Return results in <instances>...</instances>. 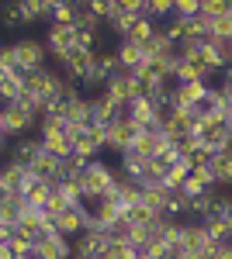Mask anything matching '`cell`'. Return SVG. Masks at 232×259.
Here are the masks:
<instances>
[{
  "label": "cell",
  "mask_w": 232,
  "mask_h": 259,
  "mask_svg": "<svg viewBox=\"0 0 232 259\" xmlns=\"http://www.w3.org/2000/svg\"><path fill=\"white\" fill-rule=\"evenodd\" d=\"M35 128H39V114L28 111V107H21L18 100L0 107V135L21 139V135H35Z\"/></svg>",
  "instance_id": "cell-1"
},
{
  "label": "cell",
  "mask_w": 232,
  "mask_h": 259,
  "mask_svg": "<svg viewBox=\"0 0 232 259\" xmlns=\"http://www.w3.org/2000/svg\"><path fill=\"white\" fill-rule=\"evenodd\" d=\"M80 187H83V197H104L115 187V162H108V159L87 162V169L80 177Z\"/></svg>",
  "instance_id": "cell-2"
},
{
  "label": "cell",
  "mask_w": 232,
  "mask_h": 259,
  "mask_svg": "<svg viewBox=\"0 0 232 259\" xmlns=\"http://www.w3.org/2000/svg\"><path fill=\"white\" fill-rule=\"evenodd\" d=\"M11 49H14V66H18L21 73H31V69L49 66V49H45V41H42V38L24 35V38L11 41Z\"/></svg>",
  "instance_id": "cell-3"
},
{
  "label": "cell",
  "mask_w": 232,
  "mask_h": 259,
  "mask_svg": "<svg viewBox=\"0 0 232 259\" xmlns=\"http://www.w3.org/2000/svg\"><path fill=\"white\" fill-rule=\"evenodd\" d=\"M73 256L70 259H94L101 249H108V232L101 225H87L80 235H73Z\"/></svg>",
  "instance_id": "cell-4"
},
{
  "label": "cell",
  "mask_w": 232,
  "mask_h": 259,
  "mask_svg": "<svg viewBox=\"0 0 232 259\" xmlns=\"http://www.w3.org/2000/svg\"><path fill=\"white\" fill-rule=\"evenodd\" d=\"M31 183H35V173L28 166H18V162L4 159V166H0V190L4 194H24Z\"/></svg>",
  "instance_id": "cell-5"
},
{
  "label": "cell",
  "mask_w": 232,
  "mask_h": 259,
  "mask_svg": "<svg viewBox=\"0 0 232 259\" xmlns=\"http://www.w3.org/2000/svg\"><path fill=\"white\" fill-rule=\"evenodd\" d=\"M139 132H142V128H139L128 114L118 118L115 124H108V149H104V152H125V149H132V142L139 139Z\"/></svg>",
  "instance_id": "cell-6"
},
{
  "label": "cell",
  "mask_w": 232,
  "mask_h": 259,
  "mask_svg": "<svg viewBox=\"0 0 232 259\" xmlns=\"http://www.w3.org/2000/svg\"><path fill=\"white\" fill-rule=\"evenodd\" d=\"M42 41H45V49H49V59H56L66 49L77 45V28H73V24H49Z\"/></svg>",
  "instance_id": "cell-7"
},
{
  "label": "cell",
  "mask_w": 232,
  "mask_h": 259,
  "mask_svg": "<svg viewBox=\"0 0 232 259\" xmlns=\"http://www.w3.org/2000/svg\"><path fill=\"white\" fill-rule=\"evenodd\" d=\"M35 249H39V256H42V259H70V256H73V242L66 239L62 232H49V235H39Z\"/></svg>",
  "instance_id": "cell-8"
},
{
  "label": "cell",
  "mask_w": 232,
  "mask_h": 259,
  "mask_svg": "<svg viewBox=\"0 0 232 259\" xmlns=\"http://www.w3.org/2000/svg\"><path fill=\"white\" fill-rule=\"evenodd\" d=\"M39 152H42L39 135H21V139H11V145H7V159L18 162V166H31Z\"/></svg>",
  "instance_id": "cell-9"
},
{
  "label": "cell",
  "mask_w": 232,
  "mask_h": 259,
  "mask_svg": "<svg viewBox=\"0 0 232 259\" xmlns=\"http://www.w3.org/2000/svg\"><path fill=\"white\" fill-rule=\"evenodd\" d=\"M52 221H56V232H62L66 239H73V235H80V232L90 225V214H87L83 207H66V211Z\"/></svg>",
  "instance_id": "cell-10"
},
{
  "label": "cell",
  "mask_w": 232,
  "mask_h": 259,
  "mask_svg": "<svg viewBox=\"0 0 232 259\" xmlns=\"http://www.w3.org/2000/svg\"><path fill=\"white\" fill-rule=\"evenodd\" d=\"M132 149H136L139 156L153 159V156H159L163 149H170V142H167V135H163V132H139V139L132 142Z\"/></svg>",
  "instance_id": "cell-11"
},
{
  "label": "cell",
  "mask_w": 232,
  "mask_h": 259,
  "mask_svg": "<svg viewBox=\"0 0 232 259\" xmlns=\"http://www.w3.org/2000/svg\"><path fill=\"white\" fill-rule=\"evenodd\" d=\"M39 142H42V152L56 156L59 162L73 156V139H70L66 132H56V135H39Z\"/></svg>",
  "instance_id": "cell-12"
},
{
  "label": "cell",
  "mask_w": 232,
  "mask_h": 259,
  "mask_svg": "<svg viewBox=\"0 0 232 259\" xmlns=\"http://www.w3.org/2000/svg\"><path fill=\"white\" fill-rule=\"evenodd\" d=\"M115 56H118V62L132 73L136 66H142V62H146V49H142L139 41H132V38H121L115 45Z\"/></svg>",
  "instance_id": "cell-13"
},
{
  "label": "cell",
  "mask_w": 232,
  "mask_h": 259,
  "mask_svg": "<svg viewBox=\"0 0 232 259\" xmlns=\"http://www.w3.org/2000/svg\"><path fill=\"white\" fill-rule=\"evenodd\" d=\"M28 169L35 173V180H45V183H52V187L62 180V177H59V159H56V156H49V152H39L35 162H31Z\"/></svg>",
  "instance_id": "cell-14"
},
{
  "label": "cell",
  "mask_w": 232,
  "mask_h": 259,
  "mask_svg": "<svg viewBox=\"0 0 232 259\" xmlns=\"http://www.w3.org/2000/svg\"><path fill=\"white\" fill-rule=\"evenodd\" d=\"M125 114H128V118L142 128V124H149V121L156 118V104L149 97H132L128 104H125Z\"/></svg>",
  "instance_id": "cell-15"
},
{
  "label": "cell",
  "mask_w": 232,
  "mask_h": 259,
  "mask_svg": "<svg viewBox=\"0 0 232 259\" xmlns=\"http://www.w3.org/2000/svg\"><path fill=\"white\" fill-rule=\"evenodd\" d=\"M174 83H205V66L197 59H177V66H174V76H170Z\"/></svg>",
  "instance_id": "cell-16"
},
{
  "label": "cell",
  "mask_w": 232,
  "mask_h": 259,
  "mask_svg": "<svg viewBox=\"0 0 232 259\" xmlns=\"http://www.w3.org/2000/svg\"><path fill=\"white\" fill-rule=\"evenodd\" d=\"M21 94H24V73L14 69L7 80H0V107H4V104H14Z\"/></svg>",
  "instance_id": "cell-17"
},
{
  "label": "cell",
  "mask_w": 232,
  "mask_h": 259,
  "mask_svg": "<svg viewBox=\"0 0 232 259\" xmlns=\"http://www.w3.org/2000/svg\"><path fill=\"white\" fill-rule=\"evenodd\" d=\"M201 225H205V235H208L212 245H225V242H232V228H229L225 218H208V221H201Z\"/></svg>",
  "instance_id": "cell-18"
},
{
  "label": "cell",
  "mask_w": 232,
  "mask_h": 259,
  "mask_svg": "<svg viewBox=\"0 0 232 259\" xmlns=\"http://www.w3.org/2000/svg\"><path fill=\"white\" fill-rule=\"evenodd\" d=\"M52 190H56L70 207H83V187H80V180H59Z\"/></svg>",
  "instance_id": "cell-19"
},
{
  "label": "cell",
  "mask_w": 232,
  "mask_h": 259,
  "mask_svg": "<svg viewBox=\"0 0 232 259\" xmlns=\"http://www.w3.org/2000/svg\"><path fill=\"white\" fill-rule=\"evenodd\" d=\"M77 4L73 0H56L52 4V11H49V24H73L77 21Z\"/></svg>",
  "instance_id": "cell-20"
},
{
  "label": "cell",
  "mask_w": 232,
  "mask_h": 259,
  "mask_svg": "<svg viewBox=\"0 0 232 259\" xmlns=\"http://www.w3.org/2000/svg\"><path fill=\"white\" fill-rule=\"evenodd\" d=\"M187 177H191V166H187V159H180L177 166H170V169L163 173V190H180Z\"/></svg>",
  "instance_id": "cell-21"
},
{
  "label": "cell",
  "mask_w": 232,
  "mask_h": 259,
  "mask_svg": "<svg viewBox=\"0 0 232 259\" xmlns=\"http://www.w3.org/2000/svg\"><path fill=\"white\" fill-rule=\"evenodd\" d=\"M167 194H170V190H163V187H142V204H146L153 214H163V211H167Z\"/></svg>",
  "instance_id": "cell-22"
},
{
  "label": "cell",
  "mask_w": 232,
  "mask_h": 259,
  "mask_svg": "<svg viewBox=\"0 0 232 259\" xmlns=\"http://www.w3.org/2000/svg\"><path fill=\"white\" fill-rule=\"evenodd\" d=\"M49 197H52V183H45V180H35V183L24 190V200H28L31 207H45Z\"/></svg>",
  "instance_id": "cell-23"
},
{
  "label": "cell",
  "mask_w": 232,
  "mask_h": 259,
  "mask_svg": "<svg viewBox=\"0 0 232 259\" xmlns=\"http://www.w3.org/2000/svg\"><path fill=\"white\" fill-rule=\"evenodd\" d=\"M142 14L149 21H167L170 14H174V0H146V7H142Z\"/></svg>",
  "instance_id": "cell-24"
},
{
  "label": "cell",
  "mask_w": 232,
  "mask_h": 259,
  "mask_svg": "<svg viewBox=\"0 0 232 259\" xmlns=\"http://www.w3.org/2000/svg\"><path fill=\"white\" fill-rule=\"evenodd\" d=\"M73 28H77V31H90V35H101V31H104V21L97 18V14H90L87 7H80V11H77V21H73Z\"/></svg>",
  "instance_id": "cell-25"
},
{
  "label": "cell",
  "mask_w": 232,
  "mask_h": 259,
  "mask_svg": "<svg viewBox=\"0 0 232 259\" xmlns=\"http://www.w3.org/2000/svg\"><path fill=\"white\" fill-rule=\"evenodd\" d=\"M156 28H159V24H156V21H149L146 14H142V18L136 21V28H132V35H128V38L139 41V45H146V41H149V38L156 35Z\"/></svg>",
  "instance_id": "cell-26"
},
{
  "label": "cell",
  "mask_w": 232,
  "mask_h": 259,
  "mask_svg": "<svg viewBox=\"0 0 232 259\" xmlns=\"http://www.w3.org/2000/svg\"><path fill=\"white\" fill-rule=\"evenodd\" d=\"M121 218H128L132 225H146V221H149V218H156V214L149 211V207H146V204H142V200H139V204H132V207H128V211H125Z\"/></svg>",
  "instance_id": "cell-27"
},
{
  "label": "cell",
  "mask_w": 232,
  "mask_h": 259,
  "mask_svg": "<svg viewBox=\"0 0 232 259\" xmlns=\"http://www.w3.org/2000/svg\"><path fill=\"white\" fill-rule=\"evenodd\" d=\"M111 4H115V0H83V7H87L90 14H97L104 24L111 21Z\"/></svg>",
  "instance_id": "cell-28"
},
{
  "label": "cell",
  "mask_w": 232,
  "mask_h": 259,
  "mask_svg": "<svg viewBox=\"0 0 232 259\" xmlns=\"http://www.w3.org/2000/svg\"><path fill=\"white\" fill-rule=\"evenodd\" d=\"M201 11V0H174V18H194Z\"/></svg>",
  "instance_id": "cell-29"
},
{
  "label": "cell",
  "mask_w": 232,
  "mask_h": 259,
  "mask_svg": "<svg viewBox=\"0 0 232 259\" xmlns=\"http://www.w3.org/2000/svg\"><path fill=\"white\" fill-rule=\"evenodd\" d=\"M201 14H208V18H222V14H232V11H229L225 0H201Z\"/></svg>",
  "instance_id": "cell-30"
},
{
  "label": "cell",
  "mask_w": 232,
  "mask_h": 259,
  "mask_svg": "<svg viewBox=\"0 0 232 259\" xmlns=\"http://www.w3.org/2000/svg\"><path fill=\"white\" fill-rule=\"evenodd\" d=\"M212 35H215V38H229V35H232V14L212 18Z\"/></svg>",
  "instance_id": "cell-31"
},
{
  "label": "cell",
  "mask_w": 232,
  "mask_h": 259,
  "mask_svg": "<svg viewBox=\"0 0 232 259\" xmlns=\"http://www.w3.org/2000/svg\"><path fill=\"white\" fill-rule=\"evenodd\" d=\"M66 207H70V204H66V200L59 197L56 190H52V197L45 200V214H49V218H59V214H62V211H66Z\"/></svg>",
  "instance_id": "cell-32"
},
{
  "label": "cell",
  "mask_w": 232,
  "mask_h": 259,
  "mask_svg": "<svg viewBox=\"0 0 232 259\" xmlns=\"http://www.w3.org/2000/svg\"><path fill=\"white\" fill-rule=\"evenodd\" d=\"M0 66H4L7 73H11V69H18V66H14V49H11V41H4V45H0Z\"/></svg>",
  "instance_id": "cell-33"
},
{
  "label": "cell",
  "mask_w": 232,
  "mask_h": 259,
  "mask_svg": "<svg viewBox=\"0 0 232 259\" xmlns=\"http://www.w3.org/2000/svg\"><path fill=\"white\" fill-rule=\"evenodd\" d=\"M215 49H218V56L225 66H232V38H215Z\"/></svg>",
  "instance_id": "cell-34"
},
{
  "label": "cell",
  "mask_w": 232,
  "mask_h": 259,
  "mask_svg": "<svg viewBox=\"0 0 232 259\" xmlns=\"http://www.w3.org/2000/svg\"><path fill=\"white\" fill-rule=\"evenodd\" d=\"M118 7H121V11H132V14H142L146 0H118Z\"/></svg>",
  "instance_id": "cell-35"
},
{
  "label": "cell",
  "mask_w": 232,
  "mask_h": 259,
  "mask_svg": "<svg viewBox=\"0 0 232 259\" xmlns=\"http://www.w3.org/2000/svg\"><path fill=\"white\" fill-rule=\"evenodd\" d=\"M11 235H14V225H0V245H7Z\"/></svg>",
  "instance_id": "cell-36"
},
{
  "label": "cell",
  "mask_w": 232,
  "mask_h": 259,
  "mask_svg": "<svg viewBox=\"0 0 232 259\" xmlns=\"http://www.w3.org/2000/svg\"><path fill=\"white\" fill-rule=\"evenodd\" d=\"M0 259H18V256H14V249H11V242H7V245H0Z\"/></svg>",
  "instance_id": "cell-37"
},
{
  "label": "cell",
  "mask_w": 232,
  "mask_h": 259,
  "mask_svg": "<svg viewBox=\"0 0 232 259\" xmlns=\"http://www.w3.org/2000/svg\"><path fill=\"white\" fill-rule=\"evenodd\" d=\"M94 259H118V256H115V249H111V245H108V249H101V252H97Z\"/></svg>",
  "instance_id": "cell-38"
},
{
  "label": "cell",
  "mask_w": 232,
  "mask_h": 259,
  "mask_svg": "<svg viewBox=\"0 0 232 259\" xmlns=\"http://www.w3.org/2000/svg\"><path fill=\"white\" fill-rule=\"evenodd\" d=\"M7 145H11V139H7V135H0V156H7Z\"/></svg>",
  "instance_id": "cell-39"
},
{
  "label": "cell",
  "mask_w": 232,
  "mask_h": 259,
  "mask_svg": "<svg viewBox=\"0 0 232 259\" xmlns=\"http://www.w3.org/2000/svg\"><path fill=\"white\" fill-rule=\"evenodd\" d=\"M18 259H42V256H39V249H28V252H24V256H18Z\"/></svg>",
  "instance_id": "cell-40"
}]
</instances>
